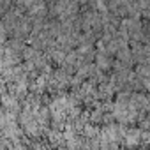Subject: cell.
<instances>
[{
  "label": "cell",
  "instance_id": "6da1fadb",
  "mask_svg": "<svg viewBox=\"0 0 150 150\" xmlns=\"http://www.w3.org/2000/svg\"><path fill=\"white\" fill-rule=\"evenodd\" d=\"M96 64H97L99 69H108V67L111 65V60L108 58V55H106L104 51H99V53L96 55Z\"/></svg>",
  "mask_w": 150,
  "mask_h": 150
}]
</instances>
